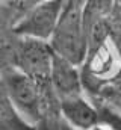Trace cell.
I'll return each instance as SVG.
<instances>
[{
    "label": "cell",
    "mask_w": 121,
    "mask_h": 130,
    "mask_svg": "<svg viewBox=\"0 0 121 130\" xmlns=\"http://www.w3.org/2000/svg\"><path fill=\"white\" fill-rule=\"evenodd\" d=\"M49 44L56 56L82 67L88 55V38L82 20V5L67 0Z\"/></svg>",
    "instance_id": "obj_1"
},
{
    "label": "cell",
    "mask_w": 121,
    "mask_h": 130,
    "mask_svg": "<svg viewBox=\"0 0 121 130\" xmlns=\"http://www.w3.org/2000/svg\"><path fill=\"white\" fill-rule=\"evenodd\" d=\"M0 77L18 115L29 126L35 127L36 123L44 117V98L41 86L15 68L6 71Z\"/></svg>",
    "instance_id": "obj_2"
},
{
    "label": "cell",
    "mask_w": 121,
    "mask_h": 130,
    "mask_svg": "<svg viewBox=\"0 0 121 130\" xmlns=\"http://www.w3.org/2000/svg\"><path fill=\"white\" fill-rule=\"evenodd\" d=\"M55 53L49 41L21 38L15 53V70L21 71L36 83H49Z\"/></svg>",
    "instance_id": "obj_3"
},
{
    "label": "cell",
    "mask_w": 121,
    "mask_h": 130,
    "mask_svg": "<svg viewBox=\"0 0 121 130\" xmlns=\"http://www.w3.org/2000/svg\"><path fill=\"white\" fill-rule=\"evenodd\" d=\"M67 0H47L29 8L15 23L14 30L21 38L49 41Z\"/></svg>",
    "instance_id": "obj_4"
},
{
    "label": "cell",
    "mask_w": 121,
    "mask_h": 130,
    "mask_svg": "<svg viewBox=\"0 0 121 130\" xmlns=\"http://www.w3.org/2000/svg\"><path fill=\"white\" fill-rule=\"evenodd\" d=\"M50 85L55 94L58 95L59 101L85 94L80 67L67 59H62L56 55L50 71Z\"/></svg>",
    "instance_id": "obj_5"
},
{
    "label": "cell",
    "mask_w": 121,
    "mask_h": 130,
    "mask_svg": "<svg viewBox=\"0 0 121 130\" xmlns=\"http://www.w3.org/2000/svg\"><path fill=\"white\" fill-rule=\"evenodd\" d=\"M59 110L60 115L76 130H92L100 126L97 107L86 94L60 100Z\"/></svg>",
    "instance_id": "obj_6"
},
{
    "label": "cell",
    "mask_w": 121,
    "mask_h": 130,
    "mask_svg": "<svg viewBox=\"0 0 121 130\" xmlns=\"http://www.w3.org/2000/svg\"><path fill=\"white\" fill-rule=\"evenodd\" d=\"M20 36L14 30V24L0 18V76L15 68V53Z\"/></svg>",
    "instance_id": "obj_7"
},
{
    "label": "cell",
    "mask_w": 121,
    "mask_h": 130,
    "mask_svg": "<svg viewBox=\"0 0 121 130\" xmlns=\"http://www.w3.org/2000/svg\"><path fill=\"white\" fill-rule=\"evenodd\" d=\"M115 0H85L82 3V20L85 32L108 23Z\"/></svg>",
    "instance_id": "obj_8"
},
{
    "label": "cell",
    "mask_w": 121,
    "mask_h": 130,
    "mask_svg": "<svg viewBox=\"0 0 121 130\" xmlns=\"http://www.w3.org/2000/svg\"><path fill=\"white\" fill-rule=\"evenodd\" d=\"M0 120L3 121L8 130H33V127L29 126L15 110L2 77H0Z\"/></svg>",
    "instance_id": "obj_9"
},
{
    "label": "cell",
    "mask_w": 121,
    "mask_h": 130,
    "mask_svg": "<svg viewBox=\"0 0 121 130\" xmlns=\"http://www.w3.org/2000/svg\"><path fill=\"white\" fill-rule=\"evenodd\" d=\"M91 100H97L101 103H106L108 106L114 107L121 113V71L108 83H104L94 95H91Z\"/></svg>",
    "instance_id": "obj_10"
},
{
    "label": "cell",
    "mask_w": 121,
    "mask_h": 130,
    "mask_svg": "<svg viewBox=\"0 0 121 130\" xmlns=\"http://www.w3.org/2000/svg\"><path fill=\"white\" fill-rule=\"evenodd\" d=\"M35 130H76L59 112H55V113H47L44 115L38 123L36 126L33 127Z\"/></svg>",
    "instance_id": "obj_11"
},
{
    "label": "cell",
    "mask_w": 121,
    "mask_h": 130,
    "mask_svg": "<svg viewBox=\"0 0 121 130\" xmlns=\"http://www.w3.org/2000/svg\"><path fill=\"white\" fill-rule=\"evenodd\" d=\"M42 2H47V0H23V3H24V8H26V11L32 8V6H35V5H38V3H42Z\"/></svg>",
    "instance_id": "obj_12"
},
{
    "label": "cell",
    "mask_w": 121,
    "mask_h": 130,
    "mask_svg": "<svg viewBox=\"0 0 121 130\" xmlns=\"http://www.w3.org/2000/svg\"><path fill=\"white\" fill-rule=\"evenodd\" d=\"M0 130H8V129H6V126L3 124V121H2V120H0Z\"/></svg>",
    "instance_id": "obj_13"
},
{
    "label": "cell",
    "mask_w": 121,
    "mask_h": 130,
    "mask_svg": "<svg viewBox=\"0 0 121 130\" xmlns=\"http://www.w3.org/2000/svg\"><path fill=\"white\" fill-rule=\"evenodd\" d=\"M92 130H108V129H104V127H101V126H97V127H94Z\"/></svg>",
    "instance_id": "obj_14"
},
{
    "label": "cell",
    "mask_w": 121,
    "mask_h": 130,
    "mask_svg": "<svg viewBox=\"0 0 121 130\" xmlns=\"http://www.w3.org/2000/svg\"><path fill=\"white\" fill-rule=\"evenodd\" d=\"M73 2H76V3H79V5H82V3H83L85 0H73Z\"/></svg>",
    "instance_id": "obj_15"
}]
</instances>
